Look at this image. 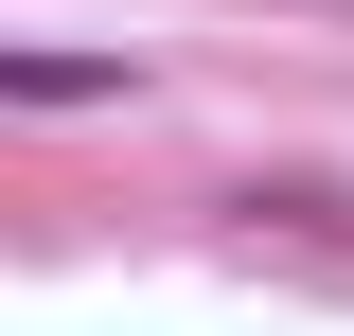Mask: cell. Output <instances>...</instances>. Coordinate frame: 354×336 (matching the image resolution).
Wrapping results in <instances>:
<instances>
[{"instance_id":"obj_1","label":"cell","mask_w":354,"mask_h":336,"mask_svg":"<svg viewBox=\"0 0 354 336\" xmlns=\"http://www.w3.org/2000/svg\"><path fill=\"white\" fill-rule=\"evenodd\" d=\"M0 106H142V53H53V36H0Z\"/></svg>"}]
</instances>
